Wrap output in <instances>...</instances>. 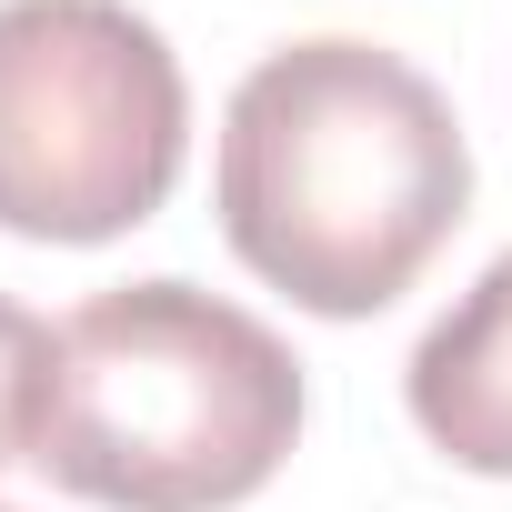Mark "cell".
I'll list each match as a JSON object with an SVG mask.
<instances>
[{
  "label": "cell",
  "instance_id": "obj_2",
  "mask_svg": "<svg viewBox=\"0 0 512 512\" xmlns=\"http://www.w3.org/2000/svg\"><path fill=\"white\" fill-rule=\"evenodd\" d=\"M302 442V362L201 282H121L51 332L31 462L111 512L251 502Z\"/></svg>",
  "mask_w": 512,
  "mask_h": 512
},
{
  "label": "cell",
  "instance_id": "obj_3",
  "mask_svg": "<svg viewBox=\"0 0 512 512\" xmlns=\"http://www.w3.org/2000/svg\"><path fill=\"white\" fill-rule=\"evenodd\" d=\"M191 151V91L131 0H0V231L121 241Z\"/></svg>",
  "mask_w": 512,
  "mask_h": 512
},
{
  "label": "cell",
  "instance_id": "obj_4",
  "mask_svg": "<svg viewBox=\"0 0 512 512\" xmlns=\"http://www.w3.org/2000/svg\"><path fill=\"white\" fill-rule=\"evenodd\" d=\"M402 392H412V422L432 432V452L512 482V251L422 332Z\"/></svg>",
  "mask_w": 512,
  "mask_h": 512
},
{
  "label": "cell",
  "instance_id": "obj_1",
  "mask_svg": "<svg viewBox=\"0 0 512 512\" xmlns=\"http://www.w3.org/2000/svg\"><path fill=\"white\" fill-rule=\"evenodd\" d=\"M221 241L322 322H362L422 282L472 201L452 101L372 41H292L251 61L211 161Z\"/></svg>",
  "mask_w": 512,
  "mask_h": 512
},
{
  "label": "cell",
  "instance_id": "obj_5",
  "mask_svg": "<svg viewBox=\"0 0 512 512\" xmlns=\"http://www.w3.org/2000/svg\"><path fill=\"white\" fill-rule=\"evenodd\" d=\"M41 382H51V332L0 292V472L31 462L41 442Z\"/></svg>",
  "mask_w": 512,
  "mask_h": 512
}]
</instances>
